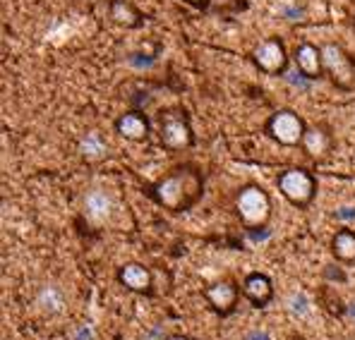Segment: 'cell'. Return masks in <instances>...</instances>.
Returning <instances> with one entry per match:
<instances>
[{"mask_svg": "<svg viewBox=\"0 0 355 340\" xmlns=\"http://www.w3.org/2000/svg\"><path fill=\"white\" fill-rule=\"evenodd\" d=\"M39 305L44 307L46 312H60V307H62V295H60V290L58 287H53V285H46L44 290L39 292Z\"/></svg>", "mask_w": 355, "mask_h": 340, "instance_id": "ac0fdd59", "label": "cell"}, {"mask_svg": "<svg viewBox=\"0 0 355 340\" xmlns=\"http://www.w3.org/2000/svg\"><path fill=\"white\" fill-rule=\"evenodd\" d=\"M118 283L125 290L135 292V295H149L151 285H154V276H151L147 266L137 264V261H130V264L118 269Z\"/></svg>", "mask_w": 355, "mask_h": 340, "instance_id": "30bf717a", "label": "cell"}, {"mask_svg": "<svg viewBox=\"0 0 355 340\" xmlns=\"http://www.w3.org/2000/svg\"><path fill=\"white\" fill-rule=\"evenodd\" d=\"M151 199L173 213L190 211L205 195V177L195 165H178L164 180L151 185Z\"/></svg>", "mask_w": 355, "mask_h": 340, "instance_id": "6da1fadb", "label": "cell"}, {"mask_svg": "<svg viewBox=\"0 0 355 340\" xmlns=\"http://www.w3.org/2000/svg\"><path fill=\"white\" fill-rule=\"evenodd\" d=\"M111 19L123 29H139L144 24V17L137 8H135L130 0H111V8H108Z\"/></svg>", "mask_w": 355, "mask_h": 340, "instance_id": "5bb4252c", "label": "cell"}, {"mask_svg": "<svg viewBox=\"0 0 355 340\" xmlns=\"http://www.w3.org/2000/svg\"><path fill=\"white\" fill-rule=\"evenodd\" d=\"M80 156L82 159H87V161H98V159H103V156L108 154V144H106V139L101 137V132L98 129H92V132H87L85 137L80 139Z\"/></svg>", "mask_w": 355, "mask_h": 340, "instance_id": "2e32d148", "label": "cell"}, {"mask_svg": "<svg viewBox=\"0 0 355 340\" xmlns=\"http://www.w3.org/2000/svg\"><path fill=\"white\" fill-rule=\"evenodd\" d=\"M166 340H195V338H190V336H182V333H173V336H168Z\"/></svg>", "mask_w": 355, "mask_h": 340, "instance_id": "44dd1931", "label": "cell"}, {"mask_svg": "<svg viewBox=\"0 0 355 340\" xmlns=\"http://www.w3.org/2000/svg\"><path fill=\"white\" fill-rule=\"evenodd\" d=\"M331 254L346 266H355V230L341 228L331 238Z\"/></svg>", "mask_w": 355, "mask_h": 340, "instance_id": "9a60e30c", "label": "cell"}, {"mask_svg": "<svg viewBox=\"0 0 355 340\" xmlns=\"http://www.w3.org/2000/svg\"><path fill=\"white\" fill-rule=\"evenodd\" d=\"M264 132L281 146H300L302 137L307 132V125L295 111L284 108V111H276L269 115V120L264 125Z\"/></svg>", "mask_w": 355, "mask_h": 340, "instance_id": "8992f818", "label": "cell"}, {"mask_svg": "<svg viewBox=\"0 0 355 340\" xmlns=\"http://www.w3.org/2000/svg\"><path fill=\"white\" fill-rule=\"evenodd\" d=\"M240 292L243 290L233 280H218V283L205 287V300L218 316H231L238 307Z\"/></svg>", "mask_w": 355, "mask_h": 340, "instance_id": "ba28073f", "label": "cell"}, {"mask_svg": "<svg viewBox=\"0 0 355 340\" xmlns=\"http://www.w3.org/2000/svg\"><path fill=\"white\" fill-rule=\"evenodd\" d=\"M252 62L259 72L264 75H271V77H279L286 72L288 67V53H286V46L281 39H266L257 48L252 51Z\"/></svg>", "mask_w": 355, "mask_h": 340, "instance_id": "52a82bcc", "label": "cell"}, {"mask_svg": "<svg viewBox=\"0 0 355 340\" xmlns=\"http://www.w3.org/2000/svg\"><path fill=\"white\" fill-rule=\"evenodd\" d=\"M159 139L168 151H185L195 144L190 118L185 111H166L159 120Z\"/></svg>", "mask_w": 355, "mask_h": 340, "instance_id": "5b68a950", "label": "cell"}, {"mask_svg": "<svg viewBox=\"0 0 355 340\" xmlns=\"http://www.w3.org/2000/svg\"><path fill=\"white\" fill-rule=\"evenodd\" d=\"M293 62L302 77L307 80H320L324 75V60H322V46H315L310 41L295 46L293 51Z\"/></svg>", "mask_w": 355, "mask_h": 340, "instance_id": "9c48e42d", "label": "cell"}, {"mask_svg": "<svg viewBox=\"0 0 355 340\" xmlns=\"http://www.w3.org/2000/svg\"><path fill=\"white\" fill-rule=\"evenodd\" d=\"M300 146H302V151L310 156V159L322 161V159H327L329 151H331L334 139H331V134L322 127V125H315V127H307V132H305V137H302Z\"/></svg>", "mask_w": 355, "mask_h": 340, "instance_id": "4fadbf2b", "label": "cell"}, {"mask_svg": "<svg viewBox=\"0 0 355 340\" xmlns=\"http://www.w3.org/2000/svg\"><path fill=\"white\" fill-rule=\"evenodd\" d=\"M245 340H271V338L266 336L264 331H250L248 336H245Z\"/></svg>", "mask_w": 355, "mask_h": 340, "instance_id": "d6986e66", "label": "cell"}, {"mask_svg": "<svg viewBox=\"0 0 355 340\" xmlns=\"http://www.w3.org/2000/svg\"><path fill=\"white\" fill-rule=\"evenodd\" d=\"M322 60H324V75H329L331 84L341 91H353L355 89V60L343 51L338 44L322 46Z\"/></svg>", "mask_w": 355, "mask_h": 340, "instance_id": "277c9868", "label": "cell"}, {"mask_svg": "<svg viewBox=\"0 0 355 340\" xmlns=\"http://www.w3.org/2000/svg\"><path fill=\"white\" fill-rule=\"evenodd\" d=\"M240 290H243V297H248L254 307H266L271 300H274V283L266 274H248L240 283Z\"/></svg>", "mask_w": 355, "mask_h": 340, "instance_id": "8fae6325", "label": "cell"}, {"mask_svg": "<svg viewBox=\"0 0 355 340\" xmlns=\"http://www.w3.org/2000/svg\"><path fill=\"white\" fill-rule=\"evenodd\" d=\"M276 185H279L281 195H284L297 208H307L312 202H315L317 177L312 175L310 170H305V168L281 170L279 177H276Z\"/></svg>", "mask_w": 355, "mask_h": 340, "instance_id": "3957f363", "label": "cell"}, {"mask_svg": "<svg viewBox=\"0 0 355 340\" xmlns=\"http://www.w3.org/2000/svg\"><path fill=\"white\" fill-rule=\"evenodd\" d=\"M182 3H187V5H192V8L202 10V8H207V5H209V0H182Z\"/></svg>", "mask_w": 355, "mask_h": 340, "instance_id": "ffe728a7", "label": "cell"}, {"mask_svg": "<svg viewBox=\"0 0 355 340\" xmlns=\"http://www.w3.org/2000/svg\"><path fill=\"white\" fill-rule=\"evenodd\" d=\"M85 206H87L89 216L96 218V221H101V218H106L108 213H111V199H108L106 192L94 190V192H89V195H87Z\"/></svg>", "mask_w": 355, "mask_h": 340, "instance_id": "e0dca14e", "label": "cell"}, {"mask_svg": "<svg viewBox=\"0 0 355 340\" xmlns=\"http://www.w3.org/2000/svg\"><path fill=\"white\" fill-rule=\"evenodd\" d=\"M116 132L128 142H147L149 137V120L139 111H128L116 120Z\"/></svg>", "mask_w": 355, "mask_h": 340, "instance_id": "7c38bea8", "label": "cell"}, {"mask_svg": "<svg viewBox=\"0 0 355 340\" xmlns=\"http://www.w3.org/2000/svg\"><path fill=\"white\" fill-rule=\"evenodd\" d=\"M236 213L248 230H262L271 221V197L259 185H245L236 195Z\"/></svg>", "mask_w": 355, "mask_h": 340, "instance_id": "7a4b0ae2", "label": "cell"}]
</instances>
